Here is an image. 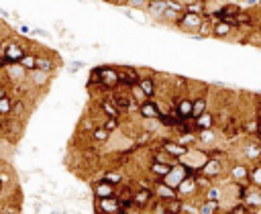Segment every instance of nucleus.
I'll return each mask as SVG.
<instances>
[{
    "mask_svg": "<svg viewBox=\"0 0 261 214\" xmlns=\"http://www.w3.org/2000/svg\"><path fill=\"white\" fill-rule=\"evenodd\" d=\"M102 179L108 181V183H112V185H118V183H122V173L120 171H106Z\"/></svg>",
    "mask_w": 261,
    "mask_h": 214,
    "instance_id": "obj_31",
    "label": "nucleus"
},
{
    "mask_svg": "<svg viewBox=\"0 0 261 214\" xmlns=\"http://www.w3.org/2000/svg\"><path fill=\"white\" fill-rule=\"evenodd\" d=\"M161 149L167 153V155H171L173 159H177V161H181L188 153H190V149L188 147H184V145H179L175 139L173 141H169V139H163V143H161Z\"/></svg>",
    "mask_w": 261,
    "mask_h": 214,
    "instance_id": "obj_3",
    "label": "nucleus"
},
{
    "mask_svg": "<svg viewBox=\"0 0 261 214\" xmlns=\"http://www.w3.org/2000/svg\"><path fill=\"white\" fill-rule=\"evenodd\" d=\"M151 200H153V190L147 188V185L135 190V194H133V204H135L137 208H147V206L151 204Z\"/></svg>",
    "mask_w": 261,
    "mask_h": 214,
    "instance_id": "obj_9",
    "label": "nucleus"
},
{
    "mask_svg": "<svg viewBox=\"0 0 261 214\" xmlns=\"http://www.w3.org/2000/svg\"><path fill=\"white\" fill-rule=\"evenodd\" d=\"M151 214H169L167 204H165L163 200H157V202H155V206H153V210H151Z\"/></svg>",
    "mask_w": 261,
    "mask_h": 214,
    "instance_id": "obj_40",
    "label": "nucleus"
},
{
    "mask_svg": "<svg viewBox=\"0 0 261 214\" xmlns=\"http://www.w3.org/2000/svg\"><path fill=\"white\" fill-rule=\"evenodd\" d=\"M175 22H177V26H181V29H186V31L202 29V16H200V14H194V12H184Z\"/></svg>",
    "mask_w": 261,
    "mask_h": 214,
    "instance_id": "obj_6",
    "label": "nucleus"
},
{
    "mask_svg": "<svg viewBox=\"0 0 261 214\" xmlns=\"http://www.w3.org/2000/svg\"><path fill=\"white\" fill-rule=\"evenodd\" d=\"M130 98H133L135 102H139V106H141L143 102H147V100H149V98H147V96L143 94V90H141L139 86H135V88H130Z\"/></svg>",
    "mask_w": 261,
    "mask_h": 214,
    "instance_id": "obj_33",
    "label": "nucleus"
},
{
    "mask_svg": "<svg viewBox=\"0 0 261 214\" xmlns=\"http://www.w3.org/2000/svg\"><path fill=\"white\" fill-rule=\"evenodd\" d=\"M100 110L104 112L106 118H118V116H120V110L116 108V104L112 102V98H104V100H100Z\"/></svg>",
    "mask_w": 261,
    "mask_h": 214,
    "instance_id": "obj_18",
    "label": "nucleus"
},
{
    "mask_svg": "<svg viewBox=\"0 0 261 214\" xmlns=\"http://www.w3.org/2000/svg\"><path fill=\"white\" fill-rule=\"evenodd\" d=\"M0 67H8V61H6V57H4L2 51H0Z\"/></svg>",
    "mask_w": 261,
    "mask_h": 214,
    "instance_id": "obj_46",
    "label": "nucleus"
},
{
    "mask_svg": "<svg viewBox=\"0 0 261 214\" xmlns=\"http://www.w3.org/2000/svg\"><path fill=\"white\" fill-rule=\"evenodd\" d=\"M192 112H194V100H190V98H181V100L175 104V114H177L181 120L192 118Z\"/></svg>",
    "mask_w": 261,
    "mask_h": 214,
    "instance_id": "obj_13",
    "label": "nucleus"
},
{
    "mask_svg": "<svg viewBox=\"0 0 261 214\" xmlns=\"http://www.w3.org/2000/svg\"><path fill=\"white\" fill-rule=\"evenodd\" d=\"M2 53H4V57H6V61H8V65L20 63V59L27 55V53H24V49H22L18 43H14V41H6V43H4Z\"/></svg>",
    "mask_w": 261,
    "mask_h": 214,
    "instance_id": "obj_2",
    "label": "nucleus"
},
{
    "mask_svg": "<svg viewBox=\"0 0 261 214\" xmlns=\"http://www.w3.org/2000/svg\"><path fill=\"white\" fill-rule=\"evenodd\" d=\"M139 116L141 118H145V120H159L161 118V104L157 102V100H147V102H143L141 106H139Z\"/></svg>",
    "mask_w": 261,
    "mask_h": 214,
    "instance_id": "obj_1",
    "label": "nucleus"
},
{
    "mask_svg": "<svg viewBox=\"0 0 261 214\" xmlns=\"http://www.w3.org/2000/svg\"><path fill=\"white\" fill-rule=\"evenodd\" d=\"M175 141H177L179 145H184V147H188V149H190V147H192V143H194V141H198V139H196V135H192V132H184V135H179Z\"/></svg>",
    "mask_w": 261,
    "mask_h": 214,
    "instance_id": "obj_34",
    "label": "nucleus"
},
{
    "mask_svg": "<svg viewBox=\"0 0 261 214\" xmlns=\"http://www.w3.org/2000/svg\"><path fill=\"white\" fill-rule=\"evenodd\" d=\"M90 86H100V67L90 71Z\"/></svg>",
    "mask_w": 261,
    "mask_h": 214,
    "instance_id": "obj_44",
    "label": "nucleus"
},
{
    "mask_svg": "<svg viewBox=\"0 0 261 214\" xmlns=\"http://www.w3.org/2000/svg\"><path fill=\"white\" fill-rule=\"evenodd\" d=\"M120 84L118 79V69L114 67H100V86L106 90H114Z\"/></svg>",
    "mask_w": 261,
    "mask_h": 214,
    "instance_id": "obj_4",
    "label": "nucleus"
},
{
    "mask_svg": "<svg viewBox=\"0 0 261 214\" xmlns=\"http://www.w3.org/2000/svg\"><path fill=\"white\" fill-rule=\"evenodd\" d=\"M222 169H224L222 161H220V159H212V157H210V159L200 167V171H198V173L206 175L208 179H214V177H218V175L222 173Z\"/></svg>",
    "mask_w": 261,
    "mask_h": 214,
    "instance_id": "obj_7",
    "label": "nucleus"
},
{
    "mask_svg": "<svg viewBox=\"0 0 261 214\" xmlns=\"http://www.w3.org/2000/svg\"><path fill=\"white\" fill-rule=\"evenodd\" d=\"M220 210V202H214V200H204L198 208L200 214H218Z\"/></svg>",
    "mask_w": 261,
    "mask_h": 214,
    "instance_id": "obj_22",
    "label": "nucleus"
},
{
    "mask_svg": "<svg viewBox=\"0 0 261 214\" xmlns=\"http://www.w3.org/2000/svg\"><path fill=\"white\" fill-rule=\"evenodd\" d=\"M118 214H130V212H128V210H120Z\"/></svg>",
    "mask_w": 261,
    "mask_h": 214,
    "instance_id": "obj_48",
    "label": "nucleus"
},
{
    "mask_svg": "<svg viewBox=\"0 0 261 214\" xmlns=\"http://www.w3.org/2000/svg\"><path fill=\"white\" fill-rule=\"evenodd\" d=\"M204 112H208V100L204 98V96H200V98H196L194 100V112H192V120H196L198 116H202Z\"/></svg>",
    "mask_w": 261,
    "mask_h": 214,
    "instance_id": "obj_21",
    "label": "nucleus"
},
{
    "mask_svg": "<svg viewBox=\"0 0 261 214\" xmlns=\"http://www.w3.org/2000/svg\"><path fill=\"white\" fill-rule=\"evenodd\" d=\"M6 92H8V90H6V86H2V84H0V100H2V98H6Z\"/></svg>",
    "mask_w": 261,
    "mask_h": 214,
    "instance_id": "obj_47",
    "label": "nucleus"
},
{
    "mask_svg": "<svg viewBox=\"0 0 261 214\" xmlns=\"http://www.w3.org/2000/svg\"><path fill=\"white\" fill-rule=\"evenodd\" d=\"M155 196H157L159 200H163V202H169V200H177V198H179L177 190L165 185L163 181H157V183H155Z\"/></svg>",
    "mask_w": 261,
    "mask_h": 214,
    "instance_id": "obj_12",
    "label": "nucleus"
},
{
    "mask_svg": "<svg viewBox=\"0 0 261 214\" xmlns=\"http://www.w3.org/2000/svg\"><path fill=\"white\" fill-rule=\"evenodd\" d=\"M249 183L261 190V165H255V167L251 169V175H249Z\"/></svg>",
    "mask_w": 261,
    "mask_h": 214,
    "instance_id": "obj_30",
    "label": "nucleus"
},
{
    "mask_svg": "<svg viewBox=\"0 0 261 214\" xmlns=\"http://www.w3.org/2000/svg\"><path fill=\"white\" fill-rule=\"evenodd\" d=\"M2 185H4V183H2V179H0V190H2Z\"/></svg>",
    "mask_w": 261,
    "mask_h": 214,
    "instance_id": "obj_49",
    "label": "nucleus"
},
{
    "mask_svg": "<svg viewBox=\"0 0 261 214\" xmlns=\"http://www.w3.org/2000/svg\"><path fill=\"white\" fill-rule=\"evenodd\" d=\"M165 204H167L169 214H179V212L184 210V204L179 202V198H177V200H169V202H165Z\"/></svg>",
    "mask_w": 261,
    "mask_h": 214,
    "instance_id": "obj_38",
    "label": "nucleus"
},
{
    "mask_svg": "<svg viewBox=\"0 0 261 214\" xmlns=\"http://www.w3.org/2000/svg\"><path fill=\"white\" fill-rule=\"evenodd\" d=\"M198 183H196V175H188L179 185H177V194L179 196H194L198 192Z\"/></svg>",
    "mask_w": 261,
    "mask_h": 214,
    "instance_id": "obj_14",
    "label": "nucleus"
},
{
    "mask_svg": "<svg viewBox=\"0 0 261 214\" xmlns=\"http://www.w3.org/2000/svg\"><path fill=\"white\" fill-rule=\"evenodd\" d=\"M204 10V2L202 0H196V2H188L186 10L184 12H194V14H200Z\"/></svg>",
    "mask_w": 261,
    "mask_h": 214,
    "instance_id": "obj_37",
    "label": "nucleus"
},
{
    "mask_svg": "<svg viewBox=\"0 0 261 214\" xmlns=\"http://www.w3.org/2000/svg\"><path fill=\"white\" fill-rule=\"evenodd\" d=\"M196 183H198V188L202 190H208V188H212V179H208L206 175H202V173H196Z\"/></svg>",
    "mask_w": 261,
    "mask_h": 214,
    "instance_id": "obj_39",
    "label": "nucleus"
},
{
    "mask_svg": "<svg viewBox=\"0 0 261 214\" xmlns=\"http://www.w3.org/2000/svg\"><path fill=\"white\" fill-rule=\"evenodd\" d=\"M139 88L143 90V94H145L149 100H153V98H155V94H157V84H155V79H153L151 75H141Z\"/></svg>",
    "mask_w": 261,
    "mask_h": 214,
    "instance_id": "obj_16",
    "label": "nucleus"
},
{
    "mask_svg": "<svg viewBox=\"0 0 261 214\" xmlns=\"http://www.w3.org/2000/svg\"><path fill=\"white\" fill-rule=\"evenodd\" d=\"M230 31H232L230 22H224V20H220V22H216V24H214V29H212V35H216V37H226Z\"/></svg>",
    "mask_w": 261,
    "mask_h": 214,
    "instance_id": "obj_27",
    "label": "nucleus"
},
{
    "mask_svg": "<svg viewBox=\"0 0 261 214\" xmlns=\"http://www.w3.org/2000/svg\"><path fill=\"white\" fill-rule=\"evenodd\" d=\"M245 155H247L249 159H261V145H259L257 141L247 143V147H245Z\"/></svg>",
    "mask_w": 261,
    "mask_h": 214,
    "instance_id": "obj_24",
    "label": "nucleus"
},
{
    "mask_svg": "<svg viewBox=\"0 0 261 214\" xmlns=\"http://www.w3.org/2000/svg\"><path fill=\"white\" fill-rule=\"evenodd\" d=\"M196 139H198V143H202V145H210V143H214L216 132H214V128H210V130H198Z\"/></svg>",
    "mask_w": 261,
    "mask_h": 214,
    "instance_id": "obj_26",
    "label": "nucleus"
},
{
    "mask_svg": "<svg viewBox=\"0 0 261 214\" xmlns=\"http://www.w3.org/2000/svg\"><path fill=\"white\" fill-rule=\"evenodd\" d=\"M94 196H96V200L112 198V196H116V185H112V183H108V181L102 179V181L94 188Z\"/></svg>",
    "mask_w": 261,
    "mask_h": 214,
    "instance_id": "obj_15",
    "label": "nucleus"
},
{
    "mask_svg": "<svg viewBox=\"0 0 261 214\" xmlns=\"http://www.w3.org/2000/svg\"><path fill=\"white\" fill-rule=\"evenodd\" d=\"M153 161H157V163H165V165H169V167H173V165L179 163L177 159H173L171 155H167L163 149H155V153H153Z\"/></svg>",
    "mask_w": 261,
    "mask_h": 214,
    "instance_id": "obj_20",
    "label": "nucleus"
},
{
    "mask_svg": "<svg viewBox=\"0 0 261 214\" xmlns=\"http://www.w3.org/2000/svg\"><path fill=\"white\" fill-rule=\"evenodd\" d=\"M12 104H14V102H12L8 96L0 100V116H2V118H8V116H12Z\"/></svg>",
    "mask_w": 261,
    "mask_h": 214,
    "instance_id": "obj_29",
    "label": "nucleus"
},
{
    "mask_svg": "<svg viewBox=\"0 0 261 214\" xmlns=\"http://www.w3.org/2000/svg\"><path fill=\"white\" fill-rule=\"evenodd\" d=\"M0 210H2V208H0Z\"/></svg>",
    "mask_w": 261,
    "mask_h": 214,
    "instance_id": "obj_51",
    "label": "nucleus"
},
{
    "mask_svg": "<svg viewBox=\"0 0 261 214\" xmlns=\"http://www.w3.org/2000/svg\"><path fill=\"white\" fill-rule=\"evenodd\" d=\"M24 71H35L37 69V55H33V53H27L22 59H20V63H18Z\"/></svg>",
    "mask_w": 261,
    "mask_h": 214,
    "instance_id": "obj_23",
    "label": "nucleus"
},
{
    "mask_svg": "<svg viewBox=\"0 0 261 214\" xmlns=\"http://www.w3.org/2000/svg\"><path fill=\"white\" fill-rule=\"evenodd\" d=\"M100 126H104V128H106L110 135H112L114 130H118V126H120V124H118V118H104Z\"/></svg>",
    "mask_w": 261,
    "mask_h": 214,
    "instance_id": "obj_36",
    "label": "nucleus"
},
{
    "mask_svg": "<svg viewBox=\"0 0 261 214\" xmlns=\"http://www.w3.org/2000/svg\"><path fill=\"white\" fill-rule=\"evenodd\" d=\"M110 139V132L104 128V126H96L94 130H92V141H96V143H106Z\"/></svg>",
    "mask_w": 261,
    "mask_h": 214,
    "instance_id": "obj_25",
    "label": "nucleus"
},
{
    "mask_svg": "<svg viewBox=\"0 0 261 214\" xmlns=\"http://www.w3.org/2000/svg\"><path fill=\"white\" fill-rule=\"evenodd\" d=\"M53 67H55V63H53L49 57H41V55H37V69H41V71H45V73H51Z\"/></svg>",
    "mask_w": 261,
    "mask_h": 214,
    "instance_id": "obj_28",
    "label": "nucleus"
},
{
    "mask_svg": "<svg viewBox=\"0 0 261 214\" xmlns=\"http://www.w3.org/2000/svg\"><path fill=\"white\" fill-rule=\"evenodd\" d=\"M220 198H222V190L220 188H208L206 190V196H204V200H214V202H220Z\"/></svg>",
    "mask_w": 261,
    "mask_h": 214,
    "instance_id": "obj_35",
    "label": "nucleus"
},
{
    "mask_svg": "<svg viewBox=\"0 0 261 214\" xmlns=\"http://www.w3.org/2000/svg\"><path fill=\"white\" fill-rule=\"evenodd\" d=\"M169 171H171V167H169V165H165V163L151 161V165H149V173H151V177H155V179H159V181H161Z\"/></svg>",
    "mask_w": 261,
    "mask_h": 214,
    "instance_id": "obj_19",
    "label": "nucleus"
},
{
    "mask_svg": "<svg viewBox=\"0 0 261 214\" xmlns=\"http://www.w3.org/2000/svg\"><path fill=\"white\" fill-rule=\"evenodd\" d=\"M149 139H151V132H149V130H143V135L137 137V143H147Z\"/></svg>",
    "mask_w": 261,
    "mask_h": 214,
    "instance_id": "obj_45",
    "label": "nucleus"
},
{
    "mask_svg": "<svg viewBox=\"0 0 261 214\" xmlns=\"http://www.w3.org/2000/svg\"><path fill=\"white\" fill-rule=\"evenodd\" d=\"M22 114H24V104H22V100H16L12 104V116H22Z\"/></svg>",
    "mask_w": 261,
    "mask_h": 214,
    "instance_id": "obj_41",
    "label": "nucleus"
},
{
    "mask_svg": "<svg viewBox=\"0 0 261 214\" xmlns=\"http://www.w3.org/2000/svg\"><path fill=\"white\" fill-rule=\"evenodd\" d=\"M118 79H120L122 86L135 88V86H139L141 75H139V71L133 69V67H120V69H118Z\"/></svg>",
    "mask_w": 261,
    "mask_h": 214,
    "instance_id": "obj_8",
    "label": "nucleus"
},
{
    "mask_svg": "<svg viewBox=\"0 0 261 214\" xmlns=\"http://www.w3.org/2000/svg\"><path fill=\"white\" fill-rule=\"evenodd\" d=\"M112 102L116 104V108L118 110H139V106H137V102L130 98V94L128 92H122V94H112Z\"/></svg>",
    "mask_w": 261,
    "mask_h": 214,
    "instance_id": "obj_10",
    "label": "nucleus"
},
{
    "mask_svg": "<svg viewBox=\"0 0 261 214\" xmlns=\"http://www.w3.org/2000/svg\"><path fill=\"white\" fill-rule=\"evenodd\" d=\"M96 206H98V212H100V214H118V212L122 210V204H120V200H118L116 196L98 200Z\"/></svg>",
    "mask_w": 261,
    "mask_h": 214,
    "instance_id": "obj_5",
    "label": "nucleus"
},
{
    "mask_svg": "<svg viewBox=\"0 0 261 214\" xmlns=\"http://www.w3.org/2000/svg\"><path fill=\"white\" fill-rule=\"evenodd\" d=\"M194 124H196V130H210V128H214L216 118H214V114L208 110V112H204L202 116H198V118L194 120Z\"/></svg>",
    "mask_w": 261,
    "mask_h": 214,
    "instance_id": "obj_17",
    "label": "nucleus"
},
{
    "mask_svg": "<svg viewBox=\"0 0 261 214\" xmlns=\"http://www.w3.org/2000/svg\"><path fill=\"white\" fill-rule=\"evenodd\" d=\"M249 175H251V169H249L247 165H243V163H237V165L230 167V179H232L237 185L247 183V181H249Z\"/></svg>",
    "mask_w": 261,
    "mask_h": 214,
    "instance_id": "obj_11",
    "label": "nucleus"
},
{
    "mask_svg": "<svg viewBox=\"0 0 261 214\" xmlns=\"http://www.w3.org/2000/svg\"><path fill=\"white\" fill-rule=\"evenodd\" d=\"M230 214H251V210L245 206V204H234L230 208Z\"/></svg>",
    "mask_w": 261,
    "mask_h": 214,
    "instance_id": "obj_43",
    "label": "nucleus"
},
{
    "mask_svg": "<svg viewBox=\"0 0 261 214\" xmlns=\"http://www.w3.org/2000/svg\"><path fill=\"white\" fill-rule=\"evenodd\" d=\"M0 126H2V116H0Z\"/></svg>",
    "mask_w": 261,
    "mask_h": 214,
    "instance_id": "obj_50",
    "label": "nucleus"
},
{
    "mask_svg": "<svg viewBox=\"0 0 261 214\" xmlns=\"http://www.w3.org/2000/svg\"><path fill=\"white\" fill-rule=\"evenodd\" d=\"M249 22H251V16L247 12H239L234 16V24H249Z\"/></svg>",
    "mask_w": 261,
    "mask_h": 214,
    "instance_id": "obj_42",
    "label": "nucleus"
},
{
    "mask_svg": "<svg viewBox=\"0 0 261 214\" xmlns=\"http://www.w3.org/2000/svg\"><path fill=\"white\" fill-rule=\"evenodd\" d=\"M31 79H33L37 86H45V84L49 82V73H45V71H41V69H35L33 75H31Z\"/></svg>",
    "mask_w": 261,
    "mask_h": 214,
    "instance_id": "obj_32",
    "label": "nucleus"
}]
</instances>
